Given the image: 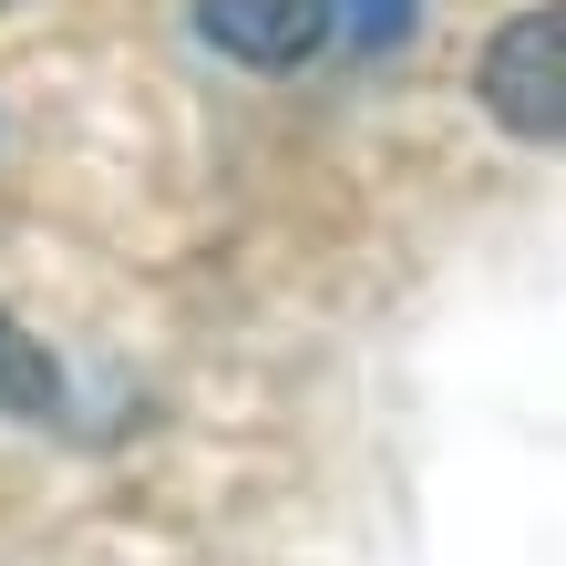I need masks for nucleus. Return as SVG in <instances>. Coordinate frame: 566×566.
<instances>
[{
    "instance_id": "1",
    "label": "nucleus",
    "mask_w": 566,
    "mask_h": 566,
    "mask_svg": "<svg viewBox=\"0 0 566 566\" xmlns=\"http://www.w3.org/2000/svg\"><path fill=\"white\" fill-rule=\"evenodd\" d=\"M484 114L505 124L515 145H566V21L556 11H515L474 62Z\"/></svg>"
},
{
    "instance_id": "2",
    "label": "nucleus",
    "mask_w": 566,
    "mask_h": 566,
    "mask_svg": "<svg viewBox=\"0 0 566 566\" xmlns=\"http://www.w3.org/2000/svg\"><path fill=\"white\" fill-rule=\"evenodd\" d=\"M196 31L227 62H258V73H298L329 42V0H196Z\"/></svg>"
},
{
    "instance_id": "3",
    "label": "nucleus",
    "mask_w": 566,
    "mask_h": 566,
    "mask_svg": "<svg viewBox=\"0 0 566 566\" xmlns=\"http://www.w3.org/2000/svg\"><path fill=\"white\" fill-rule=\"evenodd\" d=\"M0 412H21V422L62 412V371H52V350L31 340L11 310H0Z\"/></svg>"
},
{
    "instance_id": "4",
    "label": "nucleus",
    "mask_w": 566,
    "mask_h": 566,
    "mask_svg": "<svg viewBox=\"0 0 566 566\" xmlns=\"http://www.w3.org/2000/svg\"><path fill=\"white\" fill-rule=\"evenodd\" d=\"M412 11H422V0H329V21H340L360 52H402L412 42Z\"/></svg>"
},
{
    "instance_id": "5",
    "label": "nucleus",
    "mask_w": 566,
    "mask_h": 566,
    "mask_svg": "<svg viewBox=\"0 0 566 566\" xmlns=\"http://www.w3.org/2000/svg\"><path fill=\"white\" fill-rule=\"evenodd\" d=\"M0 11H11V0H0Z\"/></svg>"
}]
</instances>
